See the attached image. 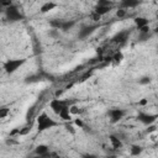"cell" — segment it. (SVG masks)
<instances>
[{
    "label": "cell",
    "instance_id": "1",
    "mask_svg": "<svg viewBox=\"0 0 158 158\" xmlns=\"http://www.w3.org/2000/svg\"><path fill=\"white\" fill-rule=\"evenodd\" d=\"M58 125L59 123L57 121H54L53 118H51L46 112H42L41 115L37 116V130H38V132H43V131L53 128Z\"/></svg>",
    "mask_w": 158,
    "mask_h": 158
},
{
    "label": "cell",
    "instance_id": "2",
    "mask_svg": "<svg viewBox=\"0 0 158 158\" xmlns=\"http://www.w3.org/2000/svg\"><path fill=\"white\" fill-rule=\"evenodd\" d=\"M26 63V59L25 58H19V59H7L5 63H4V65H2V68H4V70H5V73H7V74H12V73H15L21 65H23Z\"/></svg>",
    "mask_w": 158,
    "mask_h": 158
},
{
    "label": "cell",
    "instance_id": "3",
    "mask_svg": "<svg viewBox=\"0 0 158 158\" xmlns=\"http://www.w3.org/2000/svg\"><path fill=\"white\" fill-rule=\"evenodd\" d=\"M5 16L9 21L11 22H16V21H21L23 19V15L19 11V9L14 5H10L7 7H5Z\"/></svg>",
    "mask_w": 158,
    "mask_h": 158
},
{
    "label": "cell",
    "instance_id": "4",
    "mask_svg": "<svg viewBox=\"0 0 158 158\" xmlns=\"http://www.w3.org/2000/svg\"><path fill=\"white\" fill-rule=\"evenodd\" d=\"M69 105H70V102L69 101H63V100H60V99H58V98H54L53 100H51V102H49V106H51V109L53 110V112L54 114H59L62 110H64V109H68L69 107Z\"/></svg>",
    "mask_w": 158,
    "mask_h": 158
},
{
    "label": "cell",
    "instance_id": "5",
    "mask_svg": "<svg viewBox=\"0 0 158 158\" xmlns=\"http://www.w3.org/2000/svg\"><path fill=\"white\" fill-rule=\"evenodd\" d=\"M109 116H110V118H111V122H118L123 116H125V110H122V109H111V110H109Z\"/></svg>",
    "mask_w": 158,
    "mask_h": 158
},
{
    "label": "cell",
    "instance_id": "6",
    "mask_svg": "<svg viewBox=\"0 0 158 158\" xmlns=\"http://www.w3.org/2000/svg\"><path fill=\"white\" fill-rule=\"evenodd\" d=\"M137 120L138 121H141L143 125H151V123H153L156 120H157V115H149V114H143V112H141V114H138L137 115Z\"/></svg>",
    "mask_w": 158,
    "mask_h": 158
},
{
    "label": "cell",
    "instance_id": "7",
    "mask_svg": "<svg viewBox=\"0 0 158 158\" xmlns=\"http://www.w3.org/2000/svg\"><path fill=\"white\" fill-rule=\"evenodd\" d=\"M128 36H130V31H128V30L120 31V32H117V33L112 37V42H114V43H125L126 40L128 38Z\"/></svg>",
    "mask_w": 158,
    "mask_h": 158
},
{
    "label": "cell",
    "instance_id": "8",
    "mask_svg": "<svg viewBox=\"0 0 158 158\" xmlns=\"http://www.w3.org/2000/svg\"><path fill=\"white\" fill-rule=\"evenodd\" d=\"M95 28H96V26H83V27L79 30V35H78V37H79L80 40H84V38L89 37V36L94 32Z\"/></svg>",
    "mask_w": 158,
    "mask_h": 158
},
{
    "label": "cell",
    "instance_id": "9",
    "mask_svg": "<svg viewBox=\"0 0 158 158\" xmlns=\"http://www.w3.org/2000/svg\"><path fill=\"white\" fill-rule=\"evenodd\" d=\"M139 0H121V7L122 9H131V7H136L139 5Z\"/></svg>",
    "mask_w": 158,
    "mask_h": 158
},
{
    "label": "cell",
    "instance_id": "10",
    "mask_svg": "<svg viewBox=\"0 0 158 158\" xmlns=\"http://www.w3.org/2000/svg\"><path fill=\"white\" fill-rule=\"evenodd\" d=\"M47 152H49V147L46 146V144H38L36 148H35V153L40 157H44L47 154Z\"/></svg>",
    "mask_w": 158,
    "mask_h": 158
},
{
    "label": "cell",
    "instance_id": "11",
    "mask_svg": "<svg viewBox=\"0 0 158 158\" xmlns=\"http://www.w3.org/2000/svg\"><path fill=\"white\" fill-rule=\"evenodd\" d=\"M109 138H110V142H111V146H112L114 149H120L122 147V142H121V139L117 136L111 135Z\"/></svg>",
    "mask_w": 158,
    "mask_h": 158
},
{
    "label": "cell",
    "instance_id": "12",
    "mask_svg": "<svg viewBox=\"0 0 158 158\" xmlns=\"http://www.w3.org/2000/svg\"><path fill=\"white\" fill-rule=\"evenodd\" d=\"M110 10H111V6H104V5H96V6L94 7V12L99 14L100 16H102V15L110 12Z\"/></svg>",
    "mask_w": 158,
    "mask_h": 158
},
{
    "label": "cell",
    "instance_id": "13",
    "mask_svg": "<svg viewBox=\"0 0 158 158\" xmlns=\"http://www.w3.org/2000/svg\"><path fill=\"white\" fill-rule=\"evenodd\" d=\"M56 6H57L56 2H53V1H47V2H44V4L41 6V12H42V14H46V12L53 10Z\"/></svg>",
    "mask_w": 158,
    "mask_h": 158
},
{
    "label": "cell",
    "instance_id": "14",
    "mask_svg": "<svg viewBox=\"0 0 158 158\" xmlns=\"http://www.w3.org/2000/svg\"><path fill=\"white\" fill-rule=\"evenodd\" d=\"M74 25H75V21H73V20H63L62 26H60V30L65 32V31L70 30V28H72Z\"/></svg>",
    "mask_w": 158,
    "mask_h": 158
},
{
    "label": "cell",
    "instance_id": "15",
    "mask_svg": "<svg viewBox=\"0 0 158 158\" xmlns=\"http://www.w3.org/2000/svg\"><path fill=\"white\" fill-rule=\"evenodd\" d=\"M135 23H136V27H137V28H141V27L148 25V20H147L146 17H139V16H138V17L135 19Z\"/></svg>",
    "mask_w": 158,
    "mask_h": 158
},
{
    "label": "cell",
    "instance_id": "16",
    "mask_svg": "<svg viewBox=\"0 0 158 158\" xmlns=\"http://www.w3.org/2000/svg\"><path fill=\"white\" fill-rule=\"evenodd\" d=\"M59 117L62 118V120H64V121H69L70 118H72V114L69 112V107L68 109H64V110H62L59 114Z\"/></svg>",
    "mask_w": 158,
    "mask_h": 158
},
{
    "label": "cell",
    "instance_id": "17",
    "mask_svg": "<svg viewBox=\"0 0 158 158\" xmlns=\"http://www.w3.org/2000/svg\"><path fill=\"white\" fill-rule=\"evenodd\" d=\"M42 79V75L41 74H32V75H28L26 79H25V83H36V81H38V80H41Z\"/></svg>",
    "mask_w": 158,
    "mask_h": 158
},
{
    "label": "cell",
    "instance_id": "18",
    "mask_svg": "<svg viewBox=\"0 0 158 158\" xmlns=\"http://www.w3.org/2000/svg\"><path fill=\"white\" fill-rule=\"evenodd\" d=\"M62 22H63V20H58V19H54V20H51V21H49V26H51L52 28H56V30H60Z\"/></svg>",
    "mask_w": 158,
    "mask_h": 158
},
{
    "label": "cell",
    "instance_id": "19",
    "mask_svg": "<svg viewBox=\"0 0 158 158\" xmlns=\"http://www.w3.org/2000/svg\"><path fill=\"white\" fill-rule=\"evenodd\" d=\"M131 154L132 156H139L141 153H142V151H143V148L141 147V146H137V144H135V146H132L131 147Z\"/></svg>",
    "mask_w": 158,
    "mask_h": 158
},
{
    "label": "cell",
    "instance_id": "20",
    "mask_svg": "<svg viewBox=\"0 0 158 158\" xmlns=\"http://www.w3.org/2000/svg\"><path fill=\"white\" fill-rule=\"evenodd\" d=\"M111 58H112V60H115L116 63H120V62L123 59V54H122V52L117 51V52H116V53H115V54H114Z\"/></svg>",
    "mask_w": 158,
    "mask_h": 158
},
{
    "label": "cell",
    "instance_id": "21",
    "mask_svg": "<svg viewBox=\"0 0 158 158\" xmlns=\"http://www.w3.org/2000/svg\"><path fill=\"white\" fill-rule=\"evenodd\" d=\"M9 114H10V110H9L6 106L0 107V118H5V117H6Z\"/></svg>",
    "mask_w": 158,
    "mask_h": 158
},
{
    "label": "cell",
    "instance_id": "22",
    "mask_svg": "<svg viewBox=\"0 0 158 158\" xmlns=\"http://www.w3.org/2000/svg\"><path fill=\"white\" fill-rule=\"evenodd\" d=\"M31 131V125L28 126V125H26L25 127H22V128H20V132H19V136H25V135H27L28 132Z\"/></svg>",
    "mask_w": 158,
    "mask_h": 158
},
{
    "label": "cell",
    "instance_id": "23",
    "mask_svg": "<svg viewBox=\"0 0 158 158\" xmlns=\"http://www.w3.org/2000/svg\"><path fill=\"white\" fill-rule=\"evenodd\" d=\"M151 36H152V35H151V32H147V33H139L138 40L143 42V41H147L148 38H151Z\"/></svg>",
    "mask_w": 158,
    "mask_h": 158
},
{
    "label": "cell",
    "instance_id": "24",
    "mask_svg": "<svg viewBox=\"0 0 158 158\" xmlns=\"http://www.w3.org/2000/svg\"><path fill=\"white\" fill-rule=\"evenodd\" d=\"M69 112L72 114V115H75V114H79V112H81L75 105H69Z\"/></svg>",
    "mask_w": 158,
    "mask_h": 158
},
{
    "label": "cell",
    "instance_id": "25",
    "mask_svg": "<svg viewBox=\"0 0 158 158\" xmlns=\"http://www.w3.org/2000/svg\"><path fill=\"white\" fill-rule=\"evenodd\" d=\"M48 35H49L51 37H53V38H57V37L59 36V30H56V28H52V30H49V32H48Z\"/></svg>",
    "mask_w": 158,
    "mask_h": 158
},
{
    "label": "cell",
    "instance_id": "26",
    "mask_svg": "<svg viewBox=\"0 0 158 158\" xmlns=\"http://www.w3.org/2000/svg\"><path fill=\"white\" fill-rule=\"evenodd\" d=\"M138 83H139V84H142V85L149 84V83H151V78H149V77H142V78L138 80Z\"/></svg>",
    "mask_w": 158,
    "mask_h": 158
},
{
    "label": "cell",
    "instance_id": "27",
    "mask_svg": "<svg viewBox=\"0 0 158 158\" xmlns=\"http://www.w3.org/2000/svg\"><path fill=\"white\" fill-rule=\"evenodd\" d=\"M96 5H104V6H111L112 2L110 0H98V4Z\"/></svg>",
    "mask_w": 158,
    "mask_h": 158
},
{
    "label": "cell",
    "instance_id": "28",
    "mask_svg": "<svg viewBox=\"0 0 158 158\" xmlns=\"http://www.w3.org/2000/svg\"><path fill=\"white\" fill-rule=\"evenodd\" d=\"M125 15H126V10H125V9H122V7H121V9H118V10L116 11V16H117V17H123Z\"/></svg>",
    "mask_w": 158,
    "mask_h": 158
},
{
    "label": "cell",
    "instance_id": "29",
    "mask_svg": "<svg viewBox=\"0 0 158 158\" xmlns=\"http://www.w3.org/2000/svg\"><path fill=\"white\" fill-rule=\"evenodd\" d=\"M0 4L2 7H7V6L12 5V1L11 0H0Z\"/></svg>",
    "mask_w": 158,
    "mask_h": 158
},
{
    "label": "cell",
    "instance_id": "30",
    "mask_svg": "<svg viewBox=\"0 0 158 158\" xmlns=\"http://www.w3.org/2000/svg\"><path fill=\"white\" fill-rule=\"evenodd\" d=\"M90 17H91V20H93V21H100V19H101V16H100L99 14L94 12V11H93V14L90 15Z\"/></svg>",
    "mask_w": 158,
    "mask_h": 158
},
{
    "label": "cell",
    "instance_id": "31",
    "mask_svg": "<svg viewBox=\"0 0 158 158\" xmlns=\"http://www.w3.org/2000/svg\"><path fill=\"white\" fill-rule=\"evenodd\" d=\"M138 30H139V33H147V32H151V28H149L148 25H146V26H143V27H141V28H138Z\"/></svg>",
    "mask_w": 158,
    "mask_h": 158
},
{
    "label": "cell",
    "instance_id": "32",
    "mask_svg": "<svg viewBox=\"0 0 158 158\" xmlns=\"http://www.w3.org/2000/svg\"><path fill=\"white\" fill-rule=\"evenodd\" d=\"M74 123H75V125H77V126H78V127H80V128H83V127H84V126H85V125H84V122H83V120H81V118H77V120H75V121H74Z\"/></svg>",
    "mask_w": 158,
    "mask_h": 158
},
{
    "label": "cell",
    "instance_id": "33",
    "mask_svg": "<svg viewBox=\"0 0 158 158\" xmlns=\"http://www.w3.org/2000/svg\"><path fill=\"white\" fill-rule=\"evenodd\" d=\"M90 75H91V70H90V72L88 70L86 73H84V74H83V77H81V80H85V79H88Z\"/></svg>",
    "mask_w": 158,
    "mask_h": 158
},
{
    "label": "cell",
    "instance_id": "34",
    "mask_svg": "<svg viewBox=\"0 0 158 158\" xmlns=\"http://www.w3.org/2000/svg\"><path fill=\"white\" fill-rule=\"evenodd\" d=\"M147 104H148V100H147V99H142V100L138 101V105H139V106H144V105H147Z\"/></svg>",
    "mask_w": 158,
    "mask_h": 158
},
{
    "label": "cell",
    "instance_id": "35",
    "mask_svg": "<svg viewBox=\"0 0 158 158\" xmlns=\"http://www.w3.org/2000/svg\"><path fill=\"white\" fill-rule=\"evenodd\" d=\"M156 128H157V127H156L154 125H152V123H151V125H148V128H147V132H153V131H156Z\"/></svg>",
    "mask_w": 158,
    "mask_h": 158
},
{
    "label": "cell",
    "instance_id": "36",
    "mask_svg": "<svg viewBox=\"0 0 158 158\" xmlns=\"http://www.w3.org/2000/svg\"><path fill=\"white\" fill-rule=\"evenodd\" d=\"M19 132H20V128H15V130H12L11 132H10V136L12 137V136H16V135H19Z\"/></svg>",
    "mask_w": 158,
    "mask_h": 158
},
{
    "label": "cell",
    "instance_id": "37",
    "mask_svg": "<svg viewBox=\"0 0 158 158\" xmlns=\"http://www.w3.org/2000/svg\"><path fill=\"white\" fill-rule=\"evenodd\" d=\"M6 144H17V141H15V139H6Z\"/></svg>",
    "mask_w": 158,
    "mask_h": 158
},
{
    "label": "cell",
    "instance_id": "38",
    "mask_svg": "<svg viewBox=\"0 0 158 158\" xmlns=\"http://www.w3.org/2000/svg\"><path fill=\"white\" fill-rule=\"evenodd\" d=\"M65 127H67V130H68V131H69L70 133H74V132H75V131L73 130V126H70V125H67Z\"/></svg>",
    "mask_w": 158,
    "mask_h": 158
},
{
    "label": "cell",
    "instance_id": "39",
    "mask_svg": "<svg viewBox=\"0 0 158 158\" xmlns=\"http://www.w3.org/2000/svg\"><path fill=\"white\" fill-rule=\"evenodd\" d=\"M62 94H63V90H57L56 91V98H59Z\"/></svg>",
    "mask_w": 158,
    "mask_h": 158
},
{
    "label": "cell",
    "instance_id": "40",
    "mask_svg": "<svg viewBox=\"0 0 158 158\" xmlns=\"http://www.w3.org/2000/svg\"><path fill=\"white\" fill-rule=\"evenodd\" d=\"M72 86H73V83H69V84H67V85H65V88H64V89H69V88H72Z\"/></svg>",
    "mask_w": 158,
    "mask_h": 158
},
{
    "label": "cell",
    "instance_id": "41",
    "mask_svg": "<svg viewBox=\"0 0 158 158\" xmlns=\"http://www.w3.org/2000/svg\"><path fill=\"white\" fill-rule=\"evenodd\" d=\"M2 9H4V7H2V6H1V4H0V12H2Z\"/></svg>",
    "mask_w": 158,
    "mask_h": 158
}]
</instances>
